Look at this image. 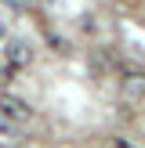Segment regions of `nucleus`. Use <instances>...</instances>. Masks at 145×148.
<instances>
[{
	"instance_id": "obj_1",
	"label": "nucleus",
	"mask_w": 145,
	"mask_h": 148,
	"mask_svg": "<svg viewBox=\"0 0 145 148\" xmlns=\"http://www.w3.org/2000/svg\"><path fill=\"white\" fill-rule=\"evenodd\" d=\"M0 119H11L22 127L26 119H33V105L22 101L18 94H0Z\"/></svg>"
},
{
	"instance_id": "obj_2",
	"label": "nucleus",
	"mask_w": 145,
	"mask_h": 148,
	"mask_svg": "<svg viewBox=\"0 0 145 148\" xmlns=\"http://www.w3.org/2000/svg\"><path fill=\"white\" fill-rule=\"evenodd\" d=\"M29 65H33V47H29L26 40H11L4 47V69L22 72V69H29Z\"/></svg>"
},
{
	"instance_id": "obj_3",
	"label": "nucleus",
	"mask_w": 145,
	"mask_h": 148,
	"mask_svg": "<svg viewBox=\"0 0 145 148\" xmlns=\"http://www.w3.org/2000/svg\"><path fill=\"white\" fill-rule=\"evenodd\" d=\"M120 94L127 101H145V72L142 69H130L127 76L120 79Z\"/></svg>"
},
{
	"instance_id": "obj_4",
	"label": "nucleus",
	"mask_w": 145,
	"mask_h": 148,
	"mask_svg": "<svg viewBox=\"0 0 145 148\" xmlns=\"http://www.w3.org/2000/svg\"><path fill=\"white\" fill-rule=\"evenodd\" d=\"M0 134H4V137H18V123H11V119H0Z\"/></svg>"
}]
</instances>
